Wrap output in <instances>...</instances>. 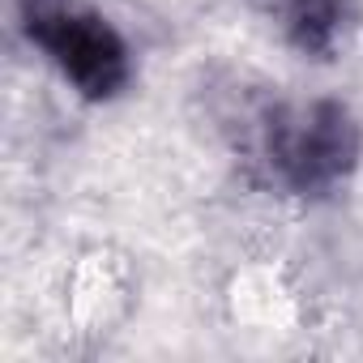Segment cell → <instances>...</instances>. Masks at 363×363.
Listing matches in <instances>:
<instances>
[{"label":"cell","instance_id":"obj_1","mask_svg":"<svg viewBox=\"0 0 363 363\" xmlns=\"http://www.w3.org/2000/svg\"><path fill=\"white\" fill-rule=\"evenodd\" d=\"M26 30L65 69V77L82 94L107 99L124 86L128 52H124L120 35L99 13L82 9L77 0H30Z\"/></svg>","mask_w":363,"mask_h":363},{"label":"cell","instance_id":"obj_2","mask_svg":"<svg viewBox=\"0 0 363 363\" xmlns=\"http://www.w3.org/2000/svg\"><path fill=\"white\" fill-rule=\"evenodd\" d=\"M354 158V128L342 107L316 103L295 116H274L269 124V162L295 189H325Z\"/></svg>","mask_w":363,"mask_h":363},{"label":"cell","instance_id":"obj_3","mask_svg":"<svg viewBox=\"0 0 363 363\" xmlns=\"http://www.w3.org/2000/svg\"><path fill=\"white\" fill-rule=\"evenodd\" d=\"M261 5L299 48L312 52H325L342 22V0H261Z\"/></svg>","mask_w":363,"mask_h":363}]
</instances>
